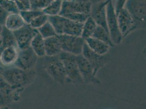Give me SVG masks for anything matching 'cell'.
<instances>
[{
	"label": "cell",
	"instance_id": "1",
	"mask_svg": "<svg viewBox=\"0 0 146 109\" xmlns=\"http://www.w3.org/2000/svg\"><path fill=\"white\" fill-rule=\"evenodd\" d=\"M2 76L14 91L21 93L25 87L35 80L36 72L34 69L23 70L15 66L4 68Z\"/></svg>",
	"mask_w": 146,
	"mask_h": 109
},
{
	"label": "cell",
	"instance_id": "2",
	"mask_svg": "<svg viewBox=\"0 0 146 109\" xmlns=\"http://www.w3.org/2000/svg\"><path fill=\"white\" fill-rule=\"evenodd\" d=\"M49 21L54 27L57 35H81L83 23L74 21L60 15L49 17Z\"/></svg>",
	"mask_w": 146,
	"mask_h": 109
},
{
	"label": "cell",
	"instance_id": "3",
	"mask_svg": "<svg viewBox=\"0 0 146 109\" xmlns=\"http://www.w3.org/2000/svg\"><path fill=\"white\" fill-rule=\"evenodd\" d=\"M44 68L49 75L57 82L63 85L68 82L64 68L58 55L46 56L44 61Z\"/></svg>",
	"mask_w": 146,
	"mask_h": 109
},
{
	"label": "cell",
	"instance_id": "4",
	"mask_svg": "<svg viewBox=\"0 0 146 109\" xmlns=\"http://www.w3.org/2000/svg\"><path fill=\"white\" fill-rule=\"evenodd\" d=\"M58 56L64 68L68 82L74 84H83L77 63L76 56L63 51Z\"/></svg>",
	"mask_w": 146,
	"mask_h": 109
},
{
	"label": "cell",
	"instance_id": "5",
	"mask_svg": "<svg viewBox=\"0 0 146 109\" xmlns=\"http://www.w3.org/2000/svg\"><path fill=\"white\" fill-rule=\"evenodd\" d=\"M124 8L134 19L136 30L146 28V0H127Z\"/></svg>",
	"mask_w": 146,
	"mask_h": 109
},
{
	"label": "cell",
	"instance_id": "6",
	"mask_svg": "<svg viewBox=\"0 0 146 109\" xmlns=\"http://www.w3.org/2000/svg\"><path fill=\"white\" fill-rule=\"evenodd\" d=\"M63 52L78 56L82 54L85 41L81 36L57 35Z\"/></svg>",
	"mask_w": 146,
	"mask_h": 109
},
{
	"label": "cell",
	"instance_id": "7",
	"mask_svg": "<svg viewBox=\"0 0 146 109\" xmlns=\"http://www.w3.org/2000/svg\"><path fill=\"white\" fill-rule=\"evenodd\" d=\"M106 10L107 25L110 37L114 45L118 44L121 42L123 37L119 29L117 16L112 2H110L106 5Z\"/></svg>",
	"mask_w": 146,
	"mask_h": 109
},
{
	"label": "cell",
	"instance_id": "8",
	"mask_svg": "<svg viewBox=\"0 0 146 109\" xmlns=\"http://www.w3.org/2000/svg\"><path fill=\"white\" fill-rule=\"evenodd\" d=\"M92 3L90 0H62V5L60 15L69 13L91 14Z\"/></svg>",
	"mask_w": 146,
	"mask_h": 109
},
{
	"label": "cell",
	"instance_id": "9",
	"mask_svg": "<svg viewBox=\"0 0 146 109\" xmlns=\"http://www.w3.org/2000/svg\"><path fill=\"white\" fill-rule=\"evenodd\" d=\"M13 32L18 48L19 50H23L31 47V42L38 31L31 27L30 25L26 24L21 28Z\"/></svg>",
	"mask_w": 146,
	"mask_h": 109
},
{
	"label": "cell",
	"instance_id": "10",
	"mask_svg": "<svg viewBox=\"0 0 146 109\" xmlns=\"http://www.w3.org/2000/svg\"><path fill=\"white\" fill-rule=\"evenodd\" d=\"M77 63L80 74L84 83L91 84L94 85H100V82L96 78L91 64L81 54L76 56Z\"/></svg>",
	"mask_w": 146,
	"mask_h": 109
},
{
	"label": "cell",
	"instance_id": "11",
	"mask_svg": "<svg viewBox=\"0 0 146 109\" xmlns=\"http://www.w3.org/2000/svg\"><path fill=\"white\" fill-rule=\"evenodd\" d=\"M38 57L31 47L19 50L18 58L13 66L23 70L33 69L36 64Z\"/></svg>",
	"mask_w": 146,
	"mask_h": 109
},
{
	"label": "cell",
	"instance_id": "12",
	"mask_svg": "<svg viewBox=\"0 0 146 109\" xmlns=\"http://www.w3.org/2000/svg\"><path fill=\"white\" fill-rule=\"evenodd\" d=\"M82 55L91 64L96 75H97L99 70L108 62V58L106 57V54L100 55L96 53L88 48L86 43L82 50Z\"/></svg>",
	"mask_w": 146,
	"mask_h": 109
},
{
	"label": "cell",
	"instance_id": "13",
	"mask_svg": "<svg viewBox=\"0 0 146 109\" xmlns=\"http://www.w3.org/2000/svg\"><path fill=\"white\" fill-rule=\"evenodd\" d=\"M117 20L123 38L136 30L134 19L126 8H123L119 12L117 15Z\"/></svg>",
	"mask_w": 146,
	"mask_h": 109
},
{
	"label": "cell",
	"instance_id": "14",
	"mask_svg": "<svg viewBox=\"0 0 146 109\" xmlns=\"http://www.w3.org/2000/svg\"><path fill=\"white\" fill-rule=\"evenodd\" d=\"M19 49L17 47H9L0 53V62L4 67L13 66L18 56Z\"/></svg>",
	"mask_w": 146,
	"mask_h": 109
},
{
	"label": "cell",
	"instance_id": "15",
	"mask_svg": "<svg viewBox=\"0 0 146 109\" xmlns=\"http://www.w3.org/2000/svg\"><path fill=\"white\" fill-rule=\"evenodd\" d=\"M90 16L98 26L103 27L109 32L107 25L106 6L104 5L102 2H100L96 6L92 8Z\"/></svg>",
	"mask_w": 146,
	"mask_h": 109
},
{
	"label": "cell",
	"instance_id": "16",
	"mask_svg": "<svg viewBox=\"0 0 146 109\" xmlns=\"http://www.w3.org/2000/svg\"><path fill=\"white\" fill-rule=\"evenodd\" d=\"M44 41L45 56H57L62 52L60 42L57 35L44 39Z\"/></svg>",
	"mask_w": 146,
	"mask_h": 109
},
{
	"label": "cell",
	"instance_id": "17",
	"mask_svg": "<svg viewBox=\"0 0 146 109\" xmlns=\"http://www.w3.org/2000/svg\"><path fill=\"white\" fill-rule=\"evenodd\" d=\"M20 93L14 91L10 86L6 88L0 89V107L7 106L14 102L18 101Z\"/></svg>",
	"mask_w": 146,
	"mask_h": 109
},
{
	"label": "cell",
	"instance_id": "18",
	"mask_svg": "<svg viewBox=\"0 0 146 109\" xmlns=\"http://www.w3.org/2000/svg\"><path fill=\"white\" fill-rule=\"evenodd\" d=\"M86 44L93 51L100 55H105L109 50L110 47L107 44L97 39L91 37L85 40Z\"/></svg>",
	"mask_w": 146,
	"mask_h": 109
},
{
	"label": "cell",
	"instance_id": "19",
	"mask_svg": "<svg viewBox=\"0 0 146 109\" xmlns=\"http://www.w3.org/2000/svg\"><path fill=\"white\" fill-rule=\"evenodd\" d=\"M26 24L20 14H10L7 17L4 26L12 32L18 30Z\"/></svg>",
	"mask_w": 146,
	"mask_h": 109
},
{
	"label": "cell",
	"instance_id": "20",
	"mask_svg": "<svg viewBox=\"0 0 146 109\" xmlns=\"http://www.w3.org/2000/svg\"><path fill=\"white\" fill-rule=\"evenodd\" d=\"M0 38L1 40V48L0 50V53L3 49L7 47L13 46L17 47L13 32L8 30L5 26L3 27L2 32L0 35Z\"/></svg>",
	"mask_w": 146,
	"mask_h": 109
},
{
	"label": "cell",
	"instance_id": "21",
	"mask_svg": "<svg viewBox=\"0 0 146 109\" xmlns=\"http://www.w3.org/2000/svg\"><path fill=\"white\" fill-rule=\"evenodd\" d=\"M31 48L38 57H44L45 56L44 39L39 32L32 39L31 43Z\"/></svg>",
	"mask_w": 146,
	"mask_h": 109
},
{
	"label": "cell",
	"instance_id": "22",
	"mask_svg": "<svg viewBox=\"0 0 146 109\" xmlns=\"http://www.w3.org/2000/svg\"><path fill=\"white\" fill-rule=\"evenodd\" d=\"M98 25L90 16L83 24L81 37L85 41L93 36Z\"/></svg>",
	"mask_w": 146,
	"mask_h": 109
},
{
	"label": "cell",
	"instance_id": "23",
	"mask_svg": "<svg viewBox=\"0 0 146 109\" xmlns=\"http://www.w3.org/2000/svg\"><path fill=\"white\" fill-rule=\"evenodd\" d=\"M92 37L95 38L98 40L107 44L110 47H113L115 46L114 44L112 43L111 39L109 32L99 26H97L96 29Z\"/></svg>",
	"mask_w": 146,
	"mask_h": 109
},
{
	"label": "cell",
	"instance_id": "24",
	"mask_svg": "<svg viewBox=\"0 0 146 109\" xmlns=\"http://www.w3.org/2000/svg\"><path fill=\"white\" fill-rule=\"evenodd\" d=\"M62 5V0H52V1L42 11L44 14L48 17L58 15L61 12Z\"/></svg>",
	"mask_w": 146,
	"mask_h": 109
},
{
	"label": "cell",
	"instance_id": "25",
	"mask_svg": "<svg viewBox=\"0 0 146 109\" xmlns=\"http://www.w3.org/2000/svg\"><path fill=\"white\" fill-rule=\"evenodd\" d=\"M20 15L24 20L25 23L27 24H30L31 22L37 17L44 14L42 11L29 9L24 11H21L19 13Z\"/></svg>",
	"mask_w": 146,
	"mask_h": 109
},
{
	"label": "cell",
	"instance_id": "26",
	"mask_svg": "<svg viewBox=\"0 0 146 109\" xmlns=\"http://www.w3.org/2000/svg\"><path fill=\"white\" fill-rule=\"evenodd\" d=\"M37 30L44 39H46L50 37L57 36L54 27L49 21L42 27L39 28Z\"/></svg>",
	"mask_w": 146,
	"mask_h": 109
},
{
	"label": "cell",
	"instance_id": "27",
	"mask_svg": "<svg viewBox=\"0 0 146 109\" xmlns=\"http://www.w3.org/2000/svg\"><path fill=\"white\" fill-rule=\"evenodd\" d=\"M0 6L9 14H18V8L12 0H0Z\"/></svg>",
	"mask_w": 146,
	"mask_h": 109
},
{
	"label": "cell",
	"instance_id": "28",
	"mask_svg": "<svg viewBox=\"0 0 146 109\" xmlns=\"http://www.w3.org/2000/svg\"><path fill=\"white\" fill-rule=\"evenodd\" d=\"M62 16L74 21L84 24L88 18L90 17V15L86 14H81V13H69L66 14Z\"/></svg>",
	"mask_w": 146,
	"mask_h": 109
},
{
	"label": "cell",
	"instance_id": "29",
	"mask_svg": "<svg viewBox=\"0 0 146 109\" xmlns=\"http://www.w3.org/2000/svg\"><path fill=\"white\" fill-rule=\"evenodd\" d=\"M49 21V17L44 14H43L33 19L30 23V26L32 28L38 30L42 27L46 22Z\"/></svg>",
	"mask_w": 146,
	"mask_h": 109
},
{
	"label": "cell",
	"instance_id": "30",
	"mask_svg": "<svg viewBox=\"0 0 146 109\" xmlns=\"http://www.w3.org/2000/svg\"><path fill=\"white\" fill-rule=\"evenodd\" d=\"M30 1L31 9L43 11L52 0H30Z\"/></svg>",
	"mask_w": 146,
	"mask_h": 109
},
{
	"label": "cell",
	"instance_id": "31",
	"mask_svg": "<svg viewBox=\"0 0 146 109\" xmlns=\"http://www.w3.org/2000/svg\"><path fill=\"white\" fill-rule=\"evenodd\" d=\"M18 7L20 12L31 9L30 0H12Z\"/></svg>",
	"mask_w": 146,
	"mask_h": 109
},
{
	"label": "cell",
	"instance_id": "32",
	"mask_svg": "<svg viewBox=\"0 0 146 109\" xmlns=\"http://www.w3.org/2000/svg\"><path fill=\"white\" fill-rule=\"evenodd\" d=\"M10 14L0 6V26H4L7 18Z\"/></svg>",
	"mask_w": 146,
	"mask_h": 109
},
{
	"label": "cell",
	"instance_id": "33",
	"mask_svg": "<svg viewBox=\"0 0 146 109\" xmlns=\"http://www.w3.org/2000/svg\"><path fill=\"white\" fill-rule=\"evenodd\" d=\"M127 1V0H116V5L114 7L117 16L122 9L124 8Z\"/></svg>",
	"mask_w": 146,
	"mask_h": 109
},
{
	"label": "cell",
	"instance_id": "34",
	"mask_svg": "<svg viewBox=\"0 0 146 109\" xmlns=\"http://www.w3.org/2000/svg\"><path fill=\"white\" fill-rule=\"evenodd\" d=\"M112 1H113V0H105V1H104L102 2H103V3L104 5L106 6V5H107L108 3H109L110 2H112Z\"/></svg>",
	"mask_w": 146,
	"mask_h": 109
},
{
	"label": "cell",
	"instance_id": "35",
	"mask_svg": "<svg viewBox=\"0 0 146 109\" xmlns=\"http://www.w3.org/2000/svg\"><path fill=\"white\" fill-rule=\"evenodd\" d=\"M1 109H12L11 108H9V106H8L7 105V106H3V107H1Z\"/></svg>",
	"mask_w": 146,
	"mask_h": 109
},
{
	"label": "cell",
	"instance_id": "36",
	"mask_svg": "<svg viewBox=\"0 0 146 109\" xmlns=\"http://www.w3.org/2000/svg\"><path fill=\"white\" fill-rule=\"evenodd\" d=\"M3 26H0V35H1V32H2V29H3Z\"/></svg>",
	"mask_w": 146,
	"mask_h": 109
},
{
	"label": "cell",
	"instance_id": "37",
	"mask_svg": "<svg viewBox=\"0 0 146 109\" xmlns=\"http://www.w3.org/2000/svg\"><path fill=\"white\" fill-rule=\"evenodd\" d=\"M1 107H0V109H1Z\"/></svg>",
	"mask_w": 146,
	"mask_h": 109
}]
</instances>
